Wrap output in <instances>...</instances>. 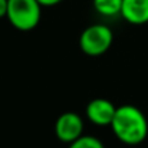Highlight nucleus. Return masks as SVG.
Masks as SVG:
<instances>
[{"label":"nucleus","mask_w":148,"mask_h":148,"mask_svg":"<svg viewBox=\"0 0 148 148\" xmlns=\"http://www.w3.org/2000/svg\"><path fill=\"white\" fill-rule=\"evenodd\" d=\"M114 135L127 145H138L148 135V121L144 112L134 105L116 106L111 122Z\"/></svg>","instance_id":"nucleus-1"},{"label":"nucleus","mask_w":148,"mask_h":148,"mask_svg":"<svg viewBox=\"0 0 148 148\" xmlns=\"http://www.w3.org/2000/svg\"><path fill=\"white\" fill-rule=\"evenodd\" d=\"M42 17V4L38 0H9L6 19L9 23L20 30H33Z\"/></svg>","instance_id":"nucleus-2"},{"label":"nucleus","mask_w":148,"mask_h":148,"mask_svg":"<svg viewBox=\"0 0 148 148\" xmlns=\"http://www.w3.org/2000/svg\"><path fill=\"white\" fill-rule=\"evenodd\" d=\"M114 42V33L109 26L97 23L91 25L81 33L79 48L86 56H102L106 53Z\"/></svg>","instance_id":"nucleus-3"},{"label":"nucleus","mask_w":148,"mask_h":148,"mask_svg":"<svg viewBox=\"0 0 148 148\" xmlns=\"http://www.w3.org/2000/svg\"><path fill=\"white\" fill-rule=\"evenodd\" d=\"M85 122L84 118L76 112H63L58 116L55 122V135L59 141L65 144H71L72 141L78 140L84 135Z\"/></svg>","instance_id":"nucleus-4"},{"label":"nucleus","mask_w":148,"mask_h":148,"mask_svg":"<svg viewBox=\"0 0 148 148\" xmlns=\"http://www.w3.org/2000/svg\"><path fill=\"white\" fill-rule=\"evenodd\" d=\"M116 106L105 98H97L88 102L85 108V115L88 121L97 127H109L114 115H115Z\"/></svg>","instance_id":"nucleus-5"},{"label":"nucleus","mask_w":148,"mask_h":148,"mask_svg":"<svg viewBox=\"0 0 148 148\" xmlns=\"http://www.w3.org/2000/svg\"><path fill=\"white\" fill-rule=\"evenodd\" d=\"M121 16L135 26L148 23V0H122Z\"/></svg>","instance_id":"nucleus-6"},{"label":"nucleus","mask_w":148,"mask_h":148,"mask_svg":"<svg viewBox=\"0 0 148 148\" xmlns=\"http://www.w3.org/2000/svg\"><path fill=\"white\" fill-rule=\"evenodd\" d=\"M94 9L97 13L103 17H114V16H121V7H122V0H92Z\"/></svg>","instance_id":"nucleus-7"},{"label":"nucleus","mask_w":148,"mask_h":148,"mask_svg":"<svg viewBox=\"0 0 148 148\" xmlns=\"http://www.w3.org/2000/svg\"><path fill=\"white\" fill-rule=\"evenodd\" d=\"M68 148H105L102 141L97 138V137H92V135H81L78 140L72 141Z\"/></svg>","instance_id":"nucleus-8"},{"label":"nucleus","mask_w":148,"mask_h":148,"mask_svg":"<svg viewBox=\"0 0 148 148\" xmlns=\"http://www.w3.org/2000/svg\"><path fill=\"white\" fill-rule=\"evenodd\" d=\"M38 1L42 4V7H53V6L59 4L63 0H38Z\"/></svg>","instance_id":"nucleus-9"},{"label":"nucleus","mask_w":148,"mask_h":148,"mask_svg":"<svg viewBox=\"0 0 148 148\" xmlns=\"http://www.w3.org/2000/svg\"><path fill=\"white\" fill-rule=\"evenodd\" d=\"M7 3H9V0H0V19H1V17H6Z\"/></svg>","instance_id":"nucleus-10"}]
</instances>
